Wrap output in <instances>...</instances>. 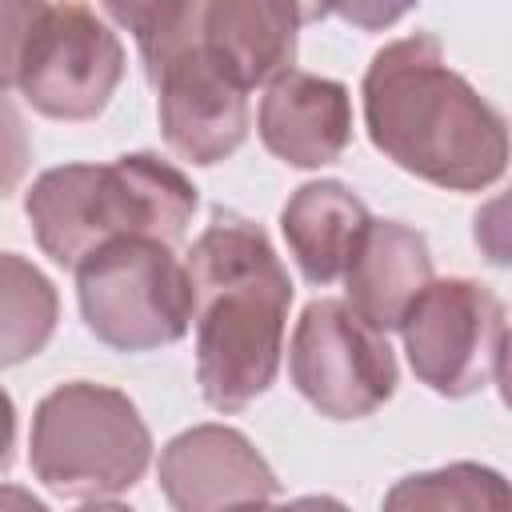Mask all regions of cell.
<instances>
[{"instance_id":"ac0fdd59","label":"cell","mask_w":512,"mask_h":512,"mask_svg":"<svg viewBox=\"0 0 512 512\" xmlns=\"http://www.w3.org/2000/svg\"><path fill=\"white\" fill-rule=\"evenodd\" d=\"M32 160V140L24 132V120L16 116V108L0 96V200L24 180Z\"/></svg>"},{"instance_id":"7c38bea8","label":"cell","mask_w":512,"mask_h":512,"mask_svg":"<svg viewBox=\"0 0 512 512\" xmlns=\"http://www.w3.org/2000/svg\"><path fill=\"white\" fill-rule=\"evenodd\" d=\"M348 308L376 332L400 328L412 300L432 284V256L416 228L400 220H372L344 272Z\"/></svg>"},{"instance_id":"7402d4cb","label":"cell","mask_w":512,"mask_h":512,"mask_svg":"<svg viewBox=\"0 0 512 512\" xmlns=\"http://www.w3.org/2000/svg\"><path fill=\"white\" fill-rule=\"evenodd\" d=\"M80 512H132V508H124V504H88Z\"/></svg>"},{"instance_id":"9a60e30c","label":"cell","mask_w":512,"mask_h":512,"mask_svg":"<svg viewBox=\"0 0 512 512\" xmlns=\"http://www.w3.org/2000/svg\"><path fill=\"white\" fill-rule=\"evenodd\" d=\"M56 288L16 252H0V368L36 356L56 328Z\"/></svg>"},{"instance_id":"2e32d148","label":"cell","mask_w":512,"mask_h":512,"mask_svg":"<svg viewBox=\"0 0 512 512\" xmlns=\"http://www.w3.org/2000/svg\"><path fill=\"white\" fill-rule=\"evenodd\" d=\"M384 512H508V484L492 468L448 464L404 476L384 496Z\"/></svg>"},{"instance_id":"8992f818","label":"cell","mask_w":512,"mask_h":512,"mask_svg":"<svg viewBox=\"0 0 512 512\" xmlns=\"http://www.w3.org/2000/svg\"><path fill=\"white\" fill-rule=\"evenodd\" d=\"M84 324L120 352L176 344L192 324V284L168 244L112 240L76 264Z\"/></svg>"},{"instance_id":"5b68a950","label":"cell","mask_w":512,"mask_h":512,"mask_svg":"<svg viewBox=\"0 0 512 512\" xmlns=\"http://www.w3.org/2000/svg\"><path fill=\"white\" fill-rule=\"evenodd\" d=\"M148 456V424L116 388L76 380L36 408L32 472L60 496H116L140 480Z\"/></svg>"},{"instance_id":"52a82bcc","label":"cell","mask_w":512,"mask_h":512,"mask_svg":"<svg viewBox=\"0 0 512 512\" xmlns=\"http://www.w3.org/2000/svg\"><path fill=\"white\" fill-rule=\"evenodd\" d=\"M124 76V48L108 16L88 4H40L28 28L16 88L52 120H92Z\"/></svg>"},{"instance_id":"9c48e42d","label":"cell","mask_w":512,"mask_h":512,"mask_svg":"<svg viewBox=\"0 0 512 512\" xmlns=\"http://www.w3.org/2000/svg\"><path fill=\"white\" fill-rule=\"evenodd\" d=\"M288 372L300 396L332 420L368 416L396 388V356L384 332L364 324L344 300L304 308L292 332Z\"/></svg>"},{"instance_id":"277c9868","label":"cell","mask_w":512,"mask_h":512,"mask_svg":"<svg viewBox=\"0 0 512 512\" xmlns=\"http://www.w3.org/2000/svg\"><path fill=\"white\" fill-rule=\"evenodd\" d=\"M108 20L128 24L148 80L164 140L192 164L232 156L248 132V88L200 40V0L192 4H108Z\"/></svg>"},{"instance_id":"44dd1931","label":"cell","mask_w":512,"mask_h":512,"mask_svg":"<svg viewBox=\"0 0 512 512\" xmlns=\"http://www.w3.org/2000/svg\"><path fill=\"white\" fill-rule=\"evenodd\" d=\"M236 512H304V504L300 500H292V504H244V508H236Z\"/></svg>"},{"instance_id":"30bf717a","label":"cell","mask_w":512,"mask_h":512,"mask_svg":"<svg viewBox=\"0 0 512 512\" xmlns=\"http://www.w3.org/2000/svg\"><path fill=\"white\" fill-rule=\"evenodd\" d=\"M160 488L176 512H236L276 496V476L244 432L200 424L160 452Z\"/></svg>"},{"instance_id":"3957f363","label":"cell","mask_w":512,"mask_h":512,"mask_svg":"<svg viewBox=\"0 0 512 512\" xmlns=\"http://www.w3.org/2000/svg\"><path fill=\"white\" fill-rule=\"evenodd\" d=\"M24 212L40 248L56 264L76 268L112 240H156L172 248L192 224L196 188L176 164L132 152L112 164H64L44 172Z\"/></svg>"},{"instance_id":"6da1fadb","label":"cell","mask_w":512,"mask_h":512,"mask_svg":"<svg viewBox=\"0 0 512 512\" xmlns=\"http://www.w3.org/2000/svg\"><path fill=\"white\" fill-rule=\"evenodd\" d=\"M196 320V380L216 412L248 408L276 380L292 280L260 224L216 208L184 260Z\"/></svg>"},{"instance_id":"d6986e66","label":"cell","mask_w":512,"mask_h":512,"mask_svg":"<svg viewBox=\"0 0 512 512\" xmlns=\"http://www.w3.org/2000/svg\"><path fill=\"white\" fill-rule=\"evenodd\" d=\"M12 440H16V408L12 396L0 388V472L12 464Z\"/></svg>"},{"instance_id":"4fadbf2b","label":"cell","mask_w":512,"mask_h":512,"mask_svg":"<svg viewBox=\"0 0 512 512\" xmlns=\"http://www.w3.org/2000/svg\"><path fill=\"white\" fill-rule=\"evenodd\" d=\"M308 12L276 0H220L200 4V40L232 68V76L252 92L284 72L296 60V32Z\"/></svg>"},{"instance_id":"e0dca14e","label":"cell","mask_w":512,"mask_h":512,"mask_svg":"<svg viewBox=\"0 0 512 512\" xmlns=\"http://www.w3.org/2000/svg\"><path fill=\"white\" fill-rule=\"evenodd\" d=\"M36 8L40 0H0V92L16 88V68H20V52L36 20Z\"/></svg>"},{"instance_id":"8fae6325","label":"cell","mask_w":512,"mask_h":512,"mask_svg":"<svg viewBox=\"0 0 512 512\" xmlns=\"http://www.w3.org/2000/svg\"><path fill=\"white\" fill-rule=\"evenodd\" d=\"M260 140L292 168H320L340 160L352 140L348 88L312 72H284L260 100Z\"/></svg>"},{"instance_id":"5bb4252c","label":"cell","mask_w":512,"mask_h":512,"mask_svg":"<svg viewBox=\"0 0 512 512\" xmlns=\"http://www.w3.org/2000/svg\"><path fill=\"white\" fill-rule=\"evenodd\" d=\"M368 224V204L340 180H316L296 188V196L280 212L292 260L300 264L304 280L320 288L344 280Z\"/></svg>"},{"instance_id":"ffe728a7","label":"cell","mask_w":512,"mask_h":512,"mask_svg":"<svg viewBox=\"0 0 512 512\" xmlns=\"http://www.w3.org/2000/svg\"><path fill=\"white\" fill-rule=\"evenodd\" d=\"M0 512H48V504H44V500H36L28 488L0 484Z\"/></svg>"},{"instance_id":"7a4b0ae2","label":"cell","mask_w":512,"mask_h":512,"mask_svg":"<svg viewBox=\"0 0 512 512\" xmlns=\"http://www.w3.org/2000/svg\"><path fill=\"white\" fill-rule=\"evenodd\" d=\"M364 120L372 144L392 164L440 188H484L508 160L504 116L448 68L440 40L428 32L404 36L372 56Z\"/></svg>"},{"instance_id":"ba28073f","label":"cell","mask_w":512,"mask_h":512,"mask_svg":"<svg viewBox=\"0 0 512 512\" xmlns=\"http://www.w3.org/2000/svg\"><path fill=\"white\" fill-rule=\"evenodd\" d=\"M412 372L440 396L504 380V304L476 280H432L400 320Z\"/></svg>"}]
</instances>
